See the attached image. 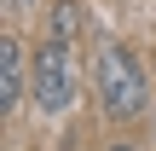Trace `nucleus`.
Masks as SVG:
<instances>
[{
	"mask_svg": "<svg viewBox=\"0 0 156 151\" xmlns=\"http://www.w3.org/2000/svg\"><path fill=\"white\" fill-rule=\"evenodd\" d=\"M110 151H139V145H133V140H116V145H110Z\"/></svg>",
	"mask_w": 156,
	"mask_h": 151,
	"instance_id": "obj_6",
	"label": "nucleus"
},
{
	"mask_svg": "<svg viewBox=\"0 0 156 151\" xmlns=\"http://www.w3.org/2000/svg\"><path fill=\"white\" fill-rule=\"evenodd\" d=\"M41 29H46V41H69V47H75V41H81V29H87V17H81V0H52Z\"/></svg>",
	"mask_w": 156,
	"mask_h": 151,
	"instance_id": "obj_4",
	"label": "nucleus"
},
{
	"mask_svg": "<svg viewBox=\"0 0 156 151\" xmlns=\"http://www.w3.org/2000/svg\"><path fill=\"white\" fill-rule=\"evenodd\" d=\"M81 93V70H75V47L69 41H46L35 47V70H29V99L41 116H64Z\"/></svg>",
	"mask_w": 156,
	"mask_h": 151,
	"instance_id": "obj_2",
	"label": "nucleus"
},
{
	"mask_svg": "<svg viewBox=\"0 0 156 151\" xmlns=\"http://www.w3.org/2000/svg\"><path fill=\"white\" fill-rule=\"evenodd\" d=\"M93 81H98V99H104L110 122H133V116L151 105V76H145V58H139L127 41H116V35H104V41H98Z\"/></svg>",
	"mask_w": 156,
	"mask_h": 151,
	"instance_id": "obj_1",
	"label": "nucleus"
},
{
	"mask_svg": "<svg viewBox=\"0 0 156 151\" xmlns=\"http://www.w3.org/2000/svg\"><path fill=\"white\" fill-rule=\"evenodd\" d=\"M23 6H35V0H6V12H23Z\"/></svg>",
	"mask_w": 156,
	"mask_h": 151,
	"instance_id": "obj_5",
	"label": "nucleus"
},
{
	"mask_svg": "<svg viewBox=\"0 0 156 151\" xmlns=\"http://www.w3.org/2000/svg\"><path fill=\"white\" fill-rule=\"evenodd\" d=\"M29 70H35V52H23V41L6 29V35H0V116H6V122L23 111V93H29Z\"/></svg>",
	"mask_w": 156,
	"mask_h": 151,
	"instance_id": "obj_3",
	"label": "nucleus"
}]
</instances>
